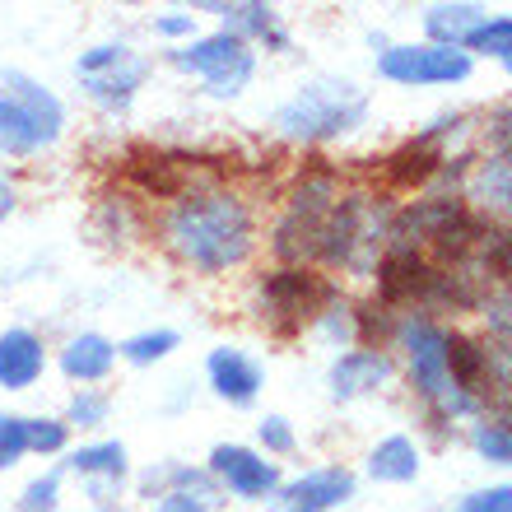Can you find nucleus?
Instances as JSON below:
<instances>
[{
  "label": "nucleus",
  "instance_id": "obj_1",
  "mask_svg": "<svg viewBox=\"0 0 512 512\" xmlns=\"http://www.w3.org/2000/svg\"><path fill=\"white\" fill-rule=\"evenodd\" d=\"M163 238L187 266L219 275V270L243 266L252 252V210L243 196L219 187L182 191L163 215Z\"/></svg>",
  "mask_w": 512,
  "mask_h": 512
},
{
  "label": "nucleus",
  "instance_id": "obj_2",
  "mask_svg": "<svg viewBox=\"0 0 512 512\" xmlns=\"http://www.w3.org/2000/svg\"><path fill=\"white\" fill-rule=\"evenodd\" d=\"M61 126H66V108L52 89L28 80L24 70L0 75V154L28 159V154L56 145Z\"/></svg>",
  "mask_w": 512,
  "mask_h": 512
},
{
  "label": "nucleus",
  "instance_id": "obj_3",
  "mask_svg": "<svg viewBox=\"0 0 512 512\" xmlns=\"http://www.w3.org/2000/svg\"><path fill=\"white\" fill-rule=\"evenodd\" d=\"M368 117V98L345 80H317L308 89H298L280 112L275 126L289 140H336V135L354 131Z\"/></svg>",
  "mask_w": 512,
  "mask_h": 512
},
{
  "label": "nucleus",
  "instance_id": "obj_4",
  "mask_svg": "<svg viewBox=\"0 0 512 512\" xmlns=\"http://www.w3.org/2000/svg\"><path fill=\"white\" fill-rule=\"evenodd\" d=\"M401 340H405V350H410V373H415L419 396H424L438 415L452 419V415L480 410V405L452 382V373H447V331L443 326H433L429 317H410V322L401 326Z\"/></svg>",
  "mask_w": 512,
  "mask_h": 512
},
{
  "label": "nucleus",
  "instance_id": "obj_5",
  "mask_svg": "<svg viewBox=\"0 0 512 512\" xmlns=\"http://www.w3.org/2000/svg\"><path fill=\"white\" fill-rule=\"evenodd\" d=\"M75 75H80L84 94L94 98L98 108L126 112L135 89H140V80L149 75V61H140L131 47H122V42H108V47L84 52L80 61H75Z\"/></svg>",
  "mask_w": 512,
  "mask_h": 512
},
{
  "label": "nucleus",
  "instance_id": "obj_6",
  "mask_svg": "<svg viewBox=\"0 0 512 512\" xmlns=\"http://www.w3.org/2000/svg\"><path fill=\"white\" fill-rule=\"evenodd\" d=\"M173 66L196 70V75H205L210 94L233 98V94H243V84L252 80L256 61L247 52V42L229 38V33H215V38H201V42H191V47H177Z\"/></svg>",
  "mask_w": 512,
  "mask_h": 512
},
{
  "label": "nucleus",
  "instance_id": "obj_7",
  "mask_svg": "<svg viewBox=\"0 0 512 512\" xmlns=\"http://www.w3.org/2000/svg\"><path fill=\"white\" fill-rule=\"evenodd\" d=\"M471 52L461 47H433V42H419V47H387L378 56V70L396 84H457L471 75Z\"/></svg>",
  "mask_w": 512,
  "mask_h": 512
},
{
  "label": "nucleus",
  "instance_id": "obj_8",
  "mask_svg": "<svg viewBox=\"0 0 512 512\" xmlns=\"http://www.w3.org/2000/svg\"><path fill=\"white\" fill-rule=\"evenodd\" d=\"M261 298H266V312L280 322V331H294L298 322L322 317V303L331 298V289L308 270H280L261 284Z\"/></svg>",
  "mask_w": 512,
  "mask_h": 512
},
{
  "label": "nucleus",
  "instance_id": "obj_9",
  "mask_svg": "<svg viewBox=\"0 0 512 512\" xmlns=\"http://www.w3.org/2000/svg\"><path fill=\"white\" fill-rule=\"evenodd\" d=\"M210 471H215L238 499H266L270 489L280 485V471H275L266 457H256V452L233 447V443H224V447L210 452Z\"/></svg>",
  "mask_w": 512,
  "mask_h": 512
},
{
  "label": "nucleus",
  "instance_id": "obj_10",
  "mask_svg": "<svg viewBox=\"0 0 512 512\" xmlns=\"http://www.w3.org/2000/svg\"><path fill=\"white\" fill-rule=\"evenodd\" d=\"M345 499H354V475L345 466H326V471H312L284 489L280 512H331Z\"/></svg>",
  "mask_w": 512,
  "mask_h": 512
},
{
  "label": "nucleus",
  "instance_id": "obj_11",
  "mask_svg": "<svg viewBox=\"0 0 512 512\" xmlns=\"http://www.w3.org/2000/svg\"><path fill=\"white\" fill-rule=\"evenodd\" d=\"M42 364H47V354H42V340L33 331H5L0 336V387L5 391H24L42 378Z\"/></svg>",
  "mask_w": 512,
  "mask_h": 512
},
{
  "label": "nucleus",
  "instance_id": "obj_12",
  "mask_svg": "<svg viewBox=\"0 0 512 512\" xmlns=\"http://www.w3.org/2000/svg\"><path fill=\"white\" fill-rule=\"evenodd\" d=\"M387 378H391V359L382 350H350L340 354L336 368H331V391H336V401H354V396L382 387Z\"/></svg>",
  "mask_w": 512,
  "mask_h": 512
},
{
  "label": "nucleus",
  "instance_id": "obj_13",
  "mask_svg": "<svg viewBox=\"0 0 512 512\" xmlns=\"http://www.w3.org/2000/svg\"><path fill=\"white\" fill-rule=\"evenodd\" d=\"M210 382L229 405H252L261 391V364L243 350H215L210 354Z\"/></svg>",
  "mask_w": 512,
  "mask_h": 512
},
{
  "label": "nucleus",
  "instance_id": "obj_14",
  "mask_svg": "<svg viewBox=\"0 0 512 512\" xmlns=\"http://www.w3.org/2000/svg\"><path fill=\"white\" fill-rule=\"evenodd\" d=\"M485 24V10L480 5H433L424 14V33H429L433 47H466L475 28Z\"/></svg>",
  "mask_w": 512,
  "mask_h": 512
},
{
  "label": "nucleus",
  "instance_id": "obj_15",
  "mask_svg": "<svg viewBox=\"0 0 512 512\" xmlns=\"http://www.w3.org/2000/svg\"><path fill=\"white\" fill-rule=\"evenodd\" d=\"M112 359H117V345L103 336H75L66 350H61V368H66V378H75V382L108 378Z\"/></svg>",
  "mask_w": 512,
  "mask_h": 512
},
{
  "label": "nucleus",
  "instance_id": "obj_16",
  "mask_svg": "<svg viewBox=\"0 0 512 512\" xmlns=\"http://www.w3.org/2000/svg\"><path fill=\"white\" fill-rule=\"evenodd\" d=\"M443 154L433 149V131L419 135L415 145H405L401 154H391L387 159V177L396 182V187H415V182H429L433 173H443Z\"/></svg>",
  "mask_w": 512,
  "mask_h": 512
},
{
  "label": "nucleus",
  "instance_id": "obj_17",
  "mask_svg": "<svg viewBox=\"0 0 512 512\" xmlns=\"http://www.w3.org/2000/svg\"><path fill=\"white\" fill-rule=\"evenodd\" d=\"M224 33L238 42L266 38L270 47H284V33L275 28V10L270 5H224Z\"/></svg>",
  "mask_w": 512,
  "mask_h": 512
},
{
  "label": "nucleus",
  "instance_id": "obj_18",
  "mask_svg": "<svg viewBox=\"0 0 512 512\" xmlns=\"http://www.w3.org/2000/svg\"><path fill=\"white\" fill-rule=\"evenodd\" d=\"M368 471H373V480H391V485L415 480V471H419L415 443H410V438H387V443H378L373 457H368Z\"/></svg>",
  "mask_w": 512,
  "mask_h": 512
},
{
  "label": "nucleus",
  "instance_id": "obj_19",
  "mask_svg": "<svg viewBox=\"0 0 512 512\" xmlns=\"http://www.w3.org/2000/svg\"><path fill=\"white\" fill-rule=\"evenodd\" d=\"M70 471H80V475H108V480H117V475L126 471V447L122 443L80 447V452L70 457Z\"/></svg>",
  "mask_w": 512,
  "mask_h": 512
},
{
  "label": "nucleus",
  "instance_id": "obj_20",
  "mask_svg": "<svg viewBox=\"0 0 512 512\" xmlns=\"http://www.w3.org/2000/svg\"><path fill=\"white\" fill-rule=\"evenodd\" d=\"M471 443H475V452H480V457L499 461V466H512V415L485 419V424L471 433Z\"/></svg>",
  "mask_w": 512,
  "mask_h": 512
},
{
  "label": "nucleus",
  "instance_id": "obj_21",
  "mask_svg": "<svg viewBox=\"0 0 512 512\" xmlns=\"http://www.w3.org/2000/svg\"><path fill=\"white\" fill-rule=\"evenodd\" d=\"M466 47H471V52H485V56H503V61H512V19H485V24L466 38Z\"/></svg>",
  "mask_w": 512,
  "mask_h": 512
},
{
  "label": "nucleus",
  "instance_id": "obj_22",
  "mask_svg": "<svg viewBox=\"0 0 512 512\" xmlns=\"http://www.w3.org/2000/svg\"><path fill=\"white\" fill-rule=\"evenodd\" d=\"M173 350H177L173 331H145V336L122 340V359H131V364H154V359H163Z\"/></svg>",
  "mask_w": 512,
  "mask_h": 512
},
{
  "label": "nucleus",
  "instance_id": "obj_23",
  "mask_svg": "<svg viewBox=\"0 0 512 512\" xmlns=\"http://www.w3.org/2000/svg\"><path fill=\"white\" fill-rule=\"evenodd\" d=\"M24 452H28V424L19 415H0V471H10Z\"/></svg>",
  "mask_w": 512,
  "mask_h": 512
},
{
  "label": "nucleus",
  "instance_id": "obj_24",
  "mask_svg": "<svg viewBox=\"0 0 512 512\" xmlns=\"http://www.w3.org/2000/svg\"><path fill=\"white\" fill-rule=\"evenodd\" d=\"M28 424V452H61L66 447V424L61 419H24Z\"/></svg>",
  "mask_w": 512,
  "mask_h": 512
},
{
  "label": "nucleus",
  "instance_id": "obj_25",
  "mask_svg": "<svg viewBox=\"0 0 512 512\" xmlns=\"http://www.w3.org/2000/svg\"><path fill=\"white\" fill-rule=\"evenodd\" d=\"M108 419V396H98V391H80L75 401H70V424H80V429H94Z\"/></svg>",
  "mask_w": 512,
  "mask_h": 512
},
{
  "label": "nucleus",
  "instance_id": "obj_26",
  "mask_svg": "<svg viewBox=\"0 0 512 512\" xmlns=\"http://www.w3.org/2000/svg\"><path fill=\"white\" fill-rule=\"evenodd\" d=\"M56 494H61V480H56V475H42V480H33V485L24 489V503H19V508L24 512H56Z\"/></svg>",
  "mask_w": 512,
  "mask_h": 512
},
{
  "label": "nucleus",
  "instance_id": "obj_27",
  "mask_svg": "<svg viewBox=\"0 0 512 512\" xmlns=\"http://www.w3.org/2000/svg\"><path fill=\"white\" fill-rule=\"evenodd\" d=\"M485 322H489V331H494L503 345H512V289H508V294H499V298H489V303H485Z\"/></svg>",
  "mask_w": 512,
  "mask_h": 512
},
{
  "label": "nucleus",
  "instance_id": "obj_28",
  "mask_svg": "<svg viewBox=\"0 0 512 512\" xmlns=\"http://www.w3.org/2000/svg\"><path fill=\"white\" fill-rule=\"evenodd\" d=\"M461 512H512V485L480 489V494H471V499L461 503Z\"/></svg>",
  "mask_w": 512,
  "mask_h": 512
},
{
  "label": "nucleus",
  "instance_id": "obj_29",
  "mask_svg": "<svg viewBox=\"0 0 512 512\" xmlns=\"http://www.w3.org/2000/svg\"><path fill=\"white\" fill-rule=\"evenodd\" d=\"M261 443H266V452H289L294 433H289V424L280 415H270V419H261Z\"/></svg>",
  "mask_w": 512,
  "mask_h": 512
},
{
  "label": "nucleus",
  "instance_id": "obj_30",
  "mask_svg": "<svg viewBox=\"0 0 512 512\" xmlns=\"http://www.w3.org/2000/svg\"><path fill=\"white\" fill-rule=\"evenodd\" d=\"M154 28H159L163 38H182V33H191V14H163Z\"/></svg>",
  "mask_w": 512,
  "mask_h": 512
},
{
  "label": "nucleus",
  "instance_id": "obj_31",
  "mask_svg": "<svg viewBox=\"0 0 512 512\" xmlns=\"http://www.w3.org/2000/svg\"><path fill=\"white\" fill-rule=\"evenodd\" d=\"M154 512H205V503L201 499H187V494H168V499H163Z\"/></svg>",
  "mask_w": 512,
  "mask_h": 512
},
{
  "label": "nucleus",
  "instance_id": "obj_32",
  "mask_svg": "<svg viewBox=\"0 0 512 512\" xmlns=\"http://www.w3.org/2000/svg\"><path fill=\"white\" fill-rule=\"evenodd\" d=\"M10 210H14V187L5 182V177H0V219L10 215Z\"/></svg>",
  "mask_w": 512,
  "mask_h": 512
},
{
  "label": "nucleus",
  "instance_id": "obj_33",
  "mask_svg": "<svg viewBox=\"0 0 512 512\" xmlns=\"http://www.w3.org/2000/svg\"><path fill=\"white\" fill-rule=\"evenodd\" d=\"M503 275H508V284H512V256H508V266H503Z\"/></svg>",
  "mask_w": 512,
  "mask_h": 512
},
{
  "label": "nucleus",
  "instance_id": "obj_34",
  "mask_svg": "<svg viewBox=\"0 0 512 512\" xmlns=\"http://www.w3.org/2000/svg\"><path fill=\"white\" fill-rule=\"evenodd\" d=\"M508 70H512V61H508Z\"/></svg>",
  "mask_w": 512,
  "mask_h": 512
}]
</instances>
